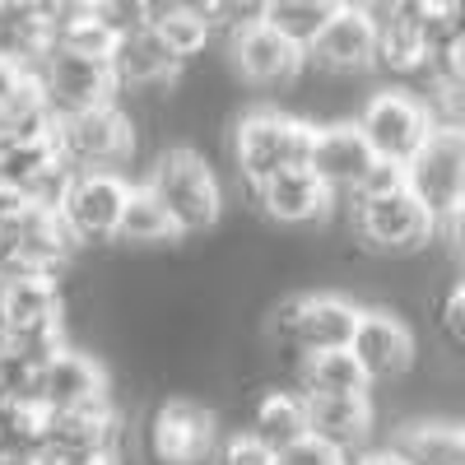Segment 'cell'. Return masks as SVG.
I'll return each mask as SVG.
<instances>
[{"mask_svg":"<svg viewBox=\"0 0 465 465\" xmlns=\"http://www.w3.org/2000/svg\"><path fill=\"white\" fill-rule=\"evenodd\" d=\"M317 153V122L284 107H252L232 122V163L238 177L256 191L270 177L312 168Z\"/></svg>","mask_w":465,"mask_h":465,"instance_id":"cell-1","label":"cell"},{"mask_svg":"<svg viewBox=\"0 0 465 465\" xmlns=\"http://www.w3.org/2000/svg\"><path fill=\"white\" fill-rule=\"evenodd\" d=\"M144 186L163 201V210L173 214L182 238H196V232H210L223 214V186L210 168V159L191 144H173L153 159Z\"/></svg>","mask_w":465,"mask_h":465,"instance_id":"cell-2","label":"cell"},{"mask_svg":"<svg viewBox=\"0 0 465 465\" xmlns=\"http://www.w3.org/2000/svg\"><path fill=\"white\" fill-rule=\"evenodd\" d=\"M354 122H359L363 140L372 144V153H377L381 163L410 168L414 153L433 140L438 112H433V98H419V94L405 89V84H386V89H377V94L359 107Z\"/></svg>","mask_w":465,"mask_h":465,"instance_id":"cell-3","label":"cell"},{"mask_svg":"<svg viewBox=\"0 0 465 465\" xmlns=\"http://www.w3.org/2000/svg\"><path fill=\"white\" fill-rule=\"evenodd\" d=\"M52 140H56V153L65 159V168H74V173H116L122 163H131V153L140 144L135 116L122 103L56 116Z\"/></svg>","mask_w":465,"mask_h":465,"instance_id":"cell-4","label":"cell"},{"mask_svg":"<svg viewBox=\"0 0 465 465\" xmlns=\"http://www.w3.org/2000/svg\"><path fill=\"white\" fill-rule=\"evenodd\" d=\"M349 228H354V238L377 256H414L433 242V232H442L438 214L423 205L410 186L386 191V196H372V201H354Z\"/></svg>","mask_w":465,"mask_h":465,"instance_id":"cell-5","label":"cell"},{"mask_svg":"<svg viewBox=\"0 0 465 465\" xmlns=\"http://www.w3.org/2000/svg\"><path fill=\"white\" fill-rule=\"evenodd\" d=\"M80 242L70 238L61 210L43 205H15L0 214V275L10 270H37V275H61L74 261Z\"/></svg>","mask_w":465,"mask_h":465,"instance_id":"cell-6","label":"cell"},{"mask_svg":"<svg viewBox=\"0 0 465 465\" xmlns=\"http://www.w3.org/2000/svg\"><path fill=\"white\" fill-rule=\"evenodd\" d=\"M219 414L201 401L173 396L163 405H153L144 447L153 465H214L219 456Z\"/></svg>","mask_w":465,"mask_h":465,"instance_id":"cell-7","label":"cell"},{"mask_svg":"<svg viewBox=\"0 0 465 465\" xmlns=\"http://www.w3.org/2000/svg\"><path fill=\"white\" fill-rule=\"evenodd\" d=\"M37 89L47 94L56 116L70 112H89L103 103H122V84H116V70L107 56H84V52H70V47H52L33 70Z\"/></svg>","mask_w":465,"mask_h":465,"instance_id":"cell-8","label":"cell"},{"mask_svg":"<svg viewBox=\"0 0 465 465\" xmlns=\"http://www.w3.org/2000/svg\"><path fill=\"white\" fill-rule=\"evenodd\" d=\"M131 191L135 186L122 173H74V182L65 191V205H61V219L70 228V238L80 247L116 242L126 205H131Z\"/></svg>","mask_w":465,"mask_h":465,"instance_id":"cell-9","label":"cell"},{"mask_svg":"<svg viewBox=\"0 0 465 465\" xmlns=\"http://www.w3.org/2000/svg\"><path fill=\"white\" fill-rule=\"evenodd\" d=\"M307 65L331 74V80H354V74L377 70V15H372V5L340 0L326 33L307 47Z\"/></svg>","mask_w":465,"mask_h":465,"instance_id":"cell-10","label":"cell"},{"mask_svg":"<svg viewBox=\"0 0 465 465\" xmlns=\"http://www.w3.org/2000/svg\"><path fill=\"white\" fill-rule=\"evenodd\" d=\"M223 52H228L232 74L252 89H284L307 70V52L265 19L252 24L247 33H238L232 43H223Z\"/></svg>","mask_w":465,"mask_h":465,"instance_id":"cell-11","label":"cell"},{"mask_svg":"<svg viewBox=\"0 0 465 465\" xmlns=\"http://www.w3.org/2000/svg\"><path fill=\"white\" fill-rule=\"evenodd\" d=\"M377 15V70L391 80H414V74H438V47L423 24V5H372Z\"/></svg>","mask_w":465,"mask_h":465,"instance_id":"cell-12","label":"cell"},{"mask_svg":"<svg viewBox=\"0 0 465 465\" xmlns=\"http://www.w3.org/2000/svg\"><path fill=\"white\" fill-rule=\"evenodd\" d=\"M410 191L438 214V223L465 205V135L438 126L433 140L414 153V163L405 168Z\"/></svg>","mask_w":465,"mask_h":465,"instance_id":"cell-13","label":"cell"},{"mask_svg":"<svg viewBox=\"0 0 465 465\" xmlns=\"http://www.w3.org/2000/svg\"><path fill=\"white\" fill-rule=\"evenodd\" d=\"M37 405H43L47 414H70V410L112 405L107 368L89 354V349L65 344L56 359L43 363V377H37Z\"/></svg>","mask_w":465,"mask_h":465,"instance_id":"cell-14","label":"cell"},{"mask_svg":"<svg viewBox=\"0 0 465 465\" xmlns=\"http://www.w3.org/2000/svg\"><path fill=\"white\" fill-rule=\"evenodd\" d=\"M354 359L368 372V381H396L414 368L419 340L396 307H368L363 326L354 335Z\"/></svg>","mask_w":465,"mask_h":465,"instance_id":"cell-15","label":"cell"},{"mask_svg":"<svg viewBox=\"0 0 465 465\" xmlns=\"http://www.w3.org/2000/svg\"><path fill=\"white\" fill-rule=\"evenodd\" d=\"M381 159L372 153V144L363 140L359 122L344 116V122H317V153H312V173L335 191V196H349L372 177Z\"/></svg>","mask_w":465,"mask_h":465,"instance_id":"cell-16","label":"cell"},{"mask_svg":"<svg viewBox=\"0 0 465 465\" xmlns=\"http://www.w3.org/2000/svg\"><path fill=\"white\" fill-rule=\"evenodd\" d=\"M112 70H116V84H122V94H168V89L182 84L186 61H177L173 47L144 24V28L126 33L122 43H116Z\"/></svg>","mask_w":465,"mask_h":465,"instance_id":"cell-17","label":"cell"},{"mask_svg":"<svg viewBox=\"0 0 465 465\" xmlns=\"http://www.w3.org/2000/svg\"><path fill=\"white\" fill-rule=\"evenodd\" d=\"M252 196L261 201V210H265L270 219H275V223H289V228L331 219V210H335V201H340L312 168H293V173L270 177L265 186L252 191Z\"/></svg>","mask_w":465,"mask_h":465,"instance_id":"cell-18","label":"cell"},{"mask_svg":"<svg viewBox=\"0 0 465 465\" xmlns=\"http://www.w3.org/2000/svg\"><path fill=\"white\" fill-rule=\"evenodd\" d=\"M126 419L116 405L70 410L47 419V451L52 456H122Z\"/></svg>","mask_w":465,"mask_h":465,"instance_id":"cell-19","label":"cell"},{"mask_svg":"<svg viewBox=\"0 0 465 465\" xmlns=\"http://www.w3.org/2000/svg\"><path fill=\"white\" fill-rule=\"evenodd\" d=\"M247 433L261 438L275 456H284L289 447L312 438V414H307V396L298 386H270V391L252 405L247 414Z\"/></svg>","mask_w":465,"mask_h":465,"instance_id":"cell-20","label":"cell"},{"mask_svg":"<svg viewBox=\"0 0 465 465\" xmlns=\"http://www.w3.org/2000/svg\"><path fill=\"white\" fill-rule=\"evenodd\" d=\"M47 52H52L47 5H33V0H0V56L33 74Z\"/></svg>","mask_w":465,"mask_h":465,"instance_id":"cell-21","label":"cell"},{"mask_svg":"<svg viewBox=\"0 0 465 465\" xmlns=\"http://www.w3.org/2000/svg\"><path fill=\"white\" fill-rule=\"evenodd\" d=\"M307 414H312V438L331 442L349 460H354V451L363 456V447L372 438V423H377L372 396H354V401H312L307 396Z\"/></svg>","mask_w":465,"mask_h":465,"instance_id":"cell-22","label":"cell"},{"mask_svg":"<svg viewBox=\"0 0 465 465\" xmlns=\"http://www.w3.org/2000/svg\"><path fill=\"white\" fill-rule=\"evenodd\" d=\"M149 28L173 47L177 61H196L210 43H214V28H210V0H149Z\"/></svg>","mask_w":465,"mask_h":465,"instance_id":"cell-23","label":"cell"},{"mask_svg":"<svg viewBox=\"0 0 465 465\" xmlns=\"http://www.w3.org/2000/svg\"><path fill=\"white\" fill-rule=\"evenodd\" d=\"M298 391L312 401H354V396H372V381L359 368L354 349H335V354H317L302 359L298 368Z\"/></svg>","mask_w":465,"mask_h":465,"instance_id":"cell-24","label":"cell"},{"mask_svg":"<svg viewBox=\"0 0 465 465\" xmlns=\"http://www.w3.org/2000/svg\"><path fill=\"white\" fill-rule=\"evenodd\" d=\"M391 451L405 465H465V423L414 419L391 438Z\"/></svg>","mask_w":465,"mask_h":465,"instance_id":"cell-25","label":"cell"},{"mask_svg":"<svg viewBox=\"0 0 465 465\" xmlns=\"http://www.w3.org/2000/svg\"><path fill=\"white\" fill-rule=\"evenodd\" d=\"M116 242L122 247H173V242H182L173 214L163 210V201L153 196L144 182L131 191V205H126V219H122Z\"/></svg>","mask_w":465,"mask_h":465,"instance_id":"cell-26","label":"cell"},{"mask_svg":"<svg viewBox=\"0 0 465 465\" xmlns=\"http://www.w3.org/2000/svg\"><path fill=\"white\" fill-rule=\"evenodd\" d=\"M335 10H340V0H265V24H275L284 37H293L307 52L326 33Z\"/></svg>","mask_w":465,"mask_h":465,"instance_id":"cell-27","label":"cell"},{"mask_svg":"<svg viewBox=\"0 0 465 465\" xmlns=\"http://www.w3.org/2000/svg\"><path fill=\"white\" fill-rule=\"evenodd\" d=\"M261 19H265V0H252V5H242V0H210V28L223 43H232V37Z\"/></svg>","mask_w":465,"mask_h":465,"instance_id":"cell-28","label":"cell"},{"mask_svg":"<svg viewBox=\"0 0 465 465\" xmlns=\"http://www.w3.org/2000/svg\"><path fill=\"white\" fill-rule=\"evenodd\" d=\"M214 465H280V456L270 451L261 438H252L247 429H232V433L219 442Z\"/></svg>","mask_w":465,"mask_h":465,"instance_id":"cell-29","label":"cell"},{"mask_svg":"<svg viewBox=\"0 0 465 465\" xmlns=\"http://www.w3.org/2000/svg\"><path fill=\"white\" fill-rule=\"evenodd\" d=\"M433 112H438V126L465 135V80H456V74H433Z\"/></svg>","mask_w":465,"mask_h":465,"instance_id":"cell-30","label":"cell"},{"mask_svg":"<svg viewBox=\"0 0 465 465\" xmlns=\"http://www.w3.org/2000/svg\"><path fill=\"white\" fill-rule=\"evenodd\" d=\"M280 465H354V460H349L344 451H335L331 442H322V438H307V442L289 447L280 456Z\"/></svg>","mask_w":465,"mask_h":465,"instance_id":"cell-31","label":"cell"},{"mask_svg":"<svg viewBox=\"0 0 465 465\" xmlns=\"http://www.w3.org/2000/svg\"><path fill=\"white\" fill-rule=\"evenodd\" d=\"M438 317H442V335L465 354V280L451 284V293L442 298V312Z\"/></svg>","mask_w":465,"mask_h":465,"instance_id":"cell-32","label":"cell"},{"mask_svg":"<svg viewBox=\"0 0 465 465\" xmlns=\"http://www.w3.org/2000/svg\"><path fill=\"white\" fill-rule=\"evenodd\" d=\"M442 242L451 247V256L465 265V205L460 210H451L447 219H442Z\"/></svg>","mask_w":465,"mask_h":465,"instance_id":"cell-33","label":"cell"},{"mask_svg":"<svg viewBox=\"0 0 465 465\" xmlns=\"http://www.w3.org/2000/svg\"><path fill=\"white\" fill-rule=\"evenodd\" d=\"M438 74H456V80H465V33L438 56Z\"/></svg>","mask_w":465,"mask_h":465,"instance_id":"cell-34","label":"cell"},{"mask_svg":"<svg viewBox=\"0 0 465 465\" xmlns=\"http://www.w3.org/2000/svg\"><path fill=\"white\" fill-rule=\"evenodd\" d=\"M354 465H405L391 447H381V451H363V456H354Z\"/></svg>","mask_w":465,"mask_h":465,"instance_id":"cell-35","label":"cell"}]
</instances>
